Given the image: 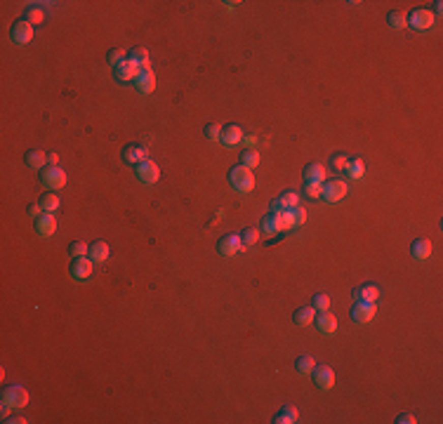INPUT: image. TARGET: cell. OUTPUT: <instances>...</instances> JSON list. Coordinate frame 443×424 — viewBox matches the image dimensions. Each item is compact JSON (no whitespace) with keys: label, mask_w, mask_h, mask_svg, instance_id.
I'll return each mask as SVG.
<instances>
[{"label":"cell","mask_w":443,"mask_h":424,"mask_svg":"<svg viewBox=\"0 0 443 424\" xmlns=\"http://www.w3.org/2000/svg\"><path fill=\"white\" fill-rule=\"evenodd\" d=\"M257 240H259V231H257V229H252V226H248V229H243V231H241V243H243L245 248H250V245H255Z\"/></svg>","instance_id":"f1b7e54d"},{"label":"cell","mask_w":443,"mask_h":424,"mask_svg":"<svg viewBox=\"0 0 443 424\" xmlns=\"http://www.w3.org/2000/svg\"><path fill=\"white\" fill-rule=\"evenodd\" d=\"M243 130L238 128V125H226V128H222V144H226V146H236V144H241L243 141Z\"/></svg>","instance_id":"2e32d148"},{"label":"cell","mask_w":443,"mask_h":424,"mask_svg":"<svg viewBox=\"0 0 443 424\" xmlns=\"http://www.w3.org/2000/svg\"><path fill=\"white\" fill-rule=\"evenodd\" d=\"M314 366H316V360L311 358V356H300V358L295 360V368H297V373H302V375L311 373V370H314Z\"/></svg>","instance_id":"f546056e"},{"label":"cell","mask_w":443,"mask_h":424,"mask_svg":"<svg viewBox=\"0 0 443 424\" xmlns=\"http://www.w3.org/2000/svg\"><path fill=\"white\" fill-rule=\"evenodd\" d=\"M347 163H349V158L344 154H335L333 158H330V165H333L335 170H344V167H347Z\"/></svg>","instance_id":"ab89813d"},{"label":"cell","mask_w":443,"mask_h":424,"mask_svg":"<svg viewBox=\"0 0 443 424\" xmlns=\"http://www.w3.org/2000/svg\"><path fill=\"white\" fill-rule=\"evenodd\" d=\"M347 196V184L342 179H330V181H323V191H321V198H326L328 203H340L342 198Z\"/></svg>","instance_id":"7a4b0ae2"},{"label":"cell","mask_w":443,"mask_h":424,"mask_svg":"<svg viewBox=\"0 0 443 424\" xmlns=\"http://www.w3.org/2000/svg\"><path fill=\"white\" fill-rule=\"evenodd\" d=\"M139 66L132 62V59H123L121 64L116 66V71H113V76H116V80L118 83H128V80H135L137 76H139Z\"/></svg>","instance_id":"52a82bcc"},{"label":"cell","mask_w":443,"mask_h":424,"mask_svg":"<svg viewBox=\"0 0 443 424\" xmlns=\"http://www.w3.org/2000/svg\"><path fill=\"white\" fill-rule=\"evenodd\" d=\"M3 403L10 405V408H24V405L28 403V393H26L24 386L12 384L3 391Z\"/></svg>","instance_id":"3957f363"},{"label":"cell","mask_w":443,"mask_h":424,"mask_svg":"<svg viewBox=\"0 0 443 424\" xmlns=\"http://www.w3.org/2000/svg\"><path fill=\"white\" fill-rule=\"evenodd\" d=\"M314 384L318 386V389H330V386L335 384V373H333V368H328V366H314Z\"/></svg>","instance_id":"ba28073f"},{"label":"cell","mask_w":443,"mask_h":424,"mask_svg":"<svg viewBox=\"0 0 443 424\" xmlns=\"http://www.w3.org/2000/svg\"><path fill=\"white\" fill-rule=\"evenodd\" d=\"M106 59H109V64H113V66H118L125 59V52L121 50V47H116V50H109V54H106Z\"/></svg>","instance_id":"f35d334b"},{"label":"cell","mask_w":443,"mask_h":424,"mask_svg":"<svg viewBox=\"0 0 443 424\" xmlns=\"http://www.w3.org/2000/svg\"><path fill=\"white\" fill-rule=\"evenodd\" d=\"M245 245L241 243V238L236 236V233H229V236H222L217 243V252L219 255H224V257H231V255H236V252H243Z\"/></svg>","instance_id":"5b68a950"},{"label":"cell","mask_w":443,"mask_h":424,"mask_svg":"<svg viewBox=\"0 0 443 424\" xmlns=\"http://www.w3.org/2000/svg\"><path fill=\"white\" fill-rule=\"evenodd\" d=\"M57 161H59V156H57V154L47 156V165H57Z\"/></svg>","instance_id":"ee69618b"},{"label":"cell","mask_w":443,"mask_h":424,"mask_svg":"<svg viewBox=\"0 0 443 424\" xmlns=\"http://www.w3.org/2000/svg\"><path fill=\"white\" fill-rule=\"evenodd\" d=\"M92 271H95V266H92L90 257H76L73 262H71V274H73V278H78V281L90 278Z\"/></svg>","instance_id":"30bf717a"},{"label":"cell","mask_w":443,"mask_h":424,"mask_svg":"<svg viewBox=\"0 0 443 424\" xmlns=\"http://www.w3.org/2000/svg\"><path fill=\"white\" fill-rule=\"evenodd\" d=\"M28 215L38 219L40 215H43V205H38V203H31V205H28Z\"/></svg>","instance_id":"b9f144b4"},{"label":"cell","mask_w":443,"mask_h":424,"mask_svg":"<svg viewBox=\"0 0 443 424\" xmlns=\"http://www.w3.org/2000/svg\"><path fill=\"white\" fill-rule=\"evenodd\" d=\"M375 314H377V307H375V302H353L351 307V318L356 323H368L373 321Z\"/></svg>","instance_id":"8992f818"},{"label":"cell","mask_w":443,"mask_h":424,"mask_svg":"<svg viewBox=\"0 0 443 424\" xmlns=\"http://www.w3.org/2000/svg\"><path fill=\"white\" fill-rule=\"evenodd\" d=\"M43 184H45L47 189H62L66 184V172L62 170V167L57 165H47L45 170H43Z\"/></svg>","instance_id":"277c9868"},{"label":"cell","mask_w":443,"mask_h":424,"mask_svg":"<svg viewBox=\"0 0 443 424\" xmlns=\"http://www.w3.org/2000/svg\"><path fill=\"white\" fill-rule=\"evenodd\" d=\"M243 139H245V144H255V141H257V137H255V135H245Z\"/></svg>","instance_id":"f6af8a7d"},{"label":"cell","mask_w":443,"mask_h":424,"mask_svg":"<svg viewBox=\"0 0 443 424\" xmlns=\"http://www.w3.org/2000/svg\"><path fill=\"white\" fill-rule=\"evenodd\" d=\"M135 174H137V179L144 181V184H154V181L158 179V174H161V172H158V165H156L154 161H149V158H146L144 163H139V165H137V172Z\"/></svg>","instance_id":"8fae6325"},{"label":"cell","mask_w":443,"mask_h":424,"mask_svg":"<svg viewBox=\"0 0 443 424\" xmlns=\"http://www.w3.org/2000/svg\"><path fill=\"white\" fill-rule=\"evenodd\" d=\"M5 422H17V424H24L26 419H24V417H10V419H5Z\"/></svg>","instance_id":"bcb514c9"},{"label":"cell","mask_w":443,"mask_h":424,"mask_svg":"<svg viewBox=\"0 0 443 424\" xmlns=\"http://www.w3.org/2000/svg\"><path fill=\"white\" fill-rule=\"evenodd\" d=\"M36 229H38L40 236H52L57 231V219L52 212H43L38 219H36Z\"/></svg>","instance_id":"5bb4252c"},{"label":"cell","mask_w":443,"mask_h":424,"mask_svg":"<svg viewBox=\"0 0 443 424\" xmlns=\"http://www.w3.org/2000/svg\"><path fill=\"white\" fill-rule=\"evenodd\" d=\"M304 179L323 184V181H326V167H323L321 163H309V165L304 167Z\"/></svg>","instance_id":"e0dca14e"},{"label":"cell","mask_w":443,"mask_h":424,"mask_svg":"<svg viewBox=\"0 0 443 424\" xmlns=\"http://www.w3.org/2000/svg\"><path fill=\"white\" fill-rule=\"evenodd\" d=\"M146 148L144 146H125L123 148V158H125V163H144L146 161Z\"/></svg>","instance_id":"ac0fdd59"},{"label":"cell","mask_w":443,"mask_h":424,"mask_svg":"<svg viewBox=\"0 0 443 424\" xmlns=\"http://www.w3.org/2000/svg\"><path fill=\"white\" fill-rule=\"evenodd\" d=\"M130 59H132L139 69H149V52L144 50V47H135V50L130 52Z\"/></svg>","instance_id":"4316f807"},{"label":"cell","mask_w":443,"mask_h":424,"mask_svg":"<svg viewBox=\"0 0 443 424\" xmlns=\"http://www.w3.org/2000/svg\"><path fill=\"white\" fill-rule=\"evenodd\" d=\"M314 316H316V311H314V307H302V309H297L295 311V323L297 325H311V321H314Z\"/></svg>","instance_id":"603a6c76"},{"label":"cell","mask_w":443,"mask_h":424,"mask_svg":"<svg viewBox=\"0 0 443 424\" xmlns=\"http://www.w3.org/2000/svg\"><path fill=\"white\" fill-rule=\"evenodd\" d=\"M109 245L104 243V240H97V243L90 245V259L92 262H106L109 259Z\"/></svg>","instance_id":"44dd1931"},{"label":"cell","mask_w":443,"mask_h":424,"mask_svg":"<svg viewBox=\"0 0 443 424\" xmlns=\"http://www.w3.org/2000/svg\"><path fill=\"white\" fill-rule=\"evenodd\" d=\"M205 137L210 141H217V139H222V128H219L217 123H210L205 128Z\"/></svg>","instance_id":"74e56055"},{"label":"cell","mask_w":443,"mask_h":424,"mask_svg":"<svg viewBox=\"0 0 443 424\" xmlns=\"http://www.w3.org/2000/svg\"><path fill=\"white\" fill-rule=\"evenodd\" d=\"M321 191H323V184H318V181H307L304 184V193L309 198H321Z\"/></svg>","instance_id":"e575fe53"},{"label":"cell","mask_w":443,"mask_h":424,"mask_svg":"<svg viewBox=\"0 0 443 424\" xmlns=\"http://www.w3.org/2000/svg\"><path fill=\"white\" fill-rule=\"evenodd\" d=\"M344 170L349 172V177H351V179H361V177H363V172H366V165H363V161H361V158H353V161L347 163V167H344Z\"/></svg>","instance_id":"d4e9b609"},{"label":"cell","mask_w":443,"mask_h":424,"mask_svg":"<svg viewBox=\"0 0 443 424\" xmlns=\"http://www.w3.org/2000/svg\"><path fill=\"white\" fill-rule=\"evenodd\" d=\"M26 19H28V24H43L45 21V12L40 7H28L26 10Z\"/></svg>","instance_id":"d6a6232c"},{"label":"cell","mask_w":443,"mask_h":424,"mask_svg":"<svg viewBox=\"0 0 443 424\" xmlns=\"http://www.w3.org/2000/svg\"><path fill=\"white\" fill-rule=\"evenodd\" d=\"M316 325H318V330L326 335H333L335 330H337V318H335L333 314H328V311H321V316L316 318Z\"/></svg>","instance_id":"d6986e66"},{"label":"cell","mask_w":443,"mask_h":424,"mask_svg":"<svg viewBox=\"0 0 443 424\" xmlns=\"http://www.w3.org/2000/svg\"><path fill=\"white\" fill-rule=\"evenodd\" d=\"M377 297H379V288H377V285L366 283V285L356 288V292H353V302H377Z\"/></svg>","instance_id":"9a60e30c"},{"label":"cell","mask_w":443,"mask_h":424,"mask_svg":"<svg viewBox=\"0 0 443 424\" xmlns=\"http://www.w3.org/2000/svg\"><path fill=\"white\" fill-rule=\"evenodd\" d=\"M276 200H278V205H281L283 210H290V207H297V205H300V193L285 191L281 198H276Z\"/></svg>","instance_id":"cb8c5ba5"},{"label":"cell","mask_w":443,"mask_h":424,"mask_svg":"<svg viewBox=\"0 0 443 424\" xmlns=\"http://www.w3.org/2000/svg\"><path fill=\"white\" fill-rule=\"evenodd\" d=\"M290 215H292V222H295V226H302L304 222H307V210H304L302 205L290 207Z\"/></svg>","instance_id":"8d00e7d4"},{"label":"cell","mask_w":443,"mask_h":424,"mask_svg":"<svg viewBox=\"0 0 443 424\" xmlns=\"http://www.w3.org/2000/svg\"><path fill=\"white\" fill-rule=\"evenodd\" d=\"M26 163H28L31 167H43L47 163V156L43 154V151H38V148H33V151L26 154Z\"/></svg>","instance_id":"83f0119b"},{"label":"cell","mask_w":443,"mask_h":424,"mask_svg":"<svg viewBox=\"0 0 443 424\" xmlns=\"http://www.w3.org/2000/svg\"><path fill=\"white\" fill-rule=\"evenodd\" d=\"M262 231H267V233L281 231V222H278V215H276V212H271V215H267V217L262 219Z\"/></svg>","instance_id":"484cf974"},{"label":"cell","mask_w":443,"mask_h":424,"mask_svg":"<svg viewBox=\"0 0 443 424\" xmlns=\"http://www.w3.org/2000/svg\"><path fill=\"white\" fill-rule=\"evenodd\" d=\"M297 419H300L297 408H292V405H283L281 412L274 417V422H276V424H292V422H297Z\"/></svg>","instance_id":"ffe728a7"},{"label":"cell","mask_w":443,"mask_h":424,"mask_svg":"<svg viewBox=\"0 0 443 424\" xmlns=\"http://www.w3.org/2000/svg\"><path fill=\"white\" fill-rule=\"evenodd\" d=\"M10 36H12V40L17 45H26V43L33 40V26L28 24V21H17V24L12 26Z\"/></svg>","instance_id":"9c48e42d"},{"label":"cell","mask_w":443,"mask_h":424,"mask_svg":"<svg viewBox=\"0 0 443 424\" xmlns=\"http://www.w3.org/2000/svg\"><path fill=\"white\" fill-rule=\"evenodd\" d=\"M434 12L431 10H415V12L410 14V26L412 28H418V31H424V28H431L434 26Z\"/></svg>","instance_id":"7c38bea8"},{"label":"cell","mask_w":443,"mask_h":424,"mask_svg":"<svg viewBox=\"0 0 443 424\" xmlns=\"http://www.w3.org/2000/svg\"><path fill=\"white\" fill-rule=\"evenodd\" d=\"M396 422L398 424H415V417H412V415H408V412H403V415H398Z\"/></svg>","instance_id":"7bdbcfd3"},{"label":"cell","mask_w":443,"mask_h":424,"mask_svg":"<svg viewBox=\"0 0 443 424\" xmlns=\"http://www.w3.org/2000/svg\"><path fill=\"white\" fill-rule=\"evenodd\" d=\"M40 205H43V210L45 212H54L59 207V196L57 193H45L43 200H40Z\"/></svg>","instance_id":"1f68e13d"},{"label":"cell","mask_w":443,"mask_h":424,"mask_svg":"<svg viewBox=\"0 0 443 424\" xmlns=\"http://www.w3.org/2000/svg\"><path fill=\"white\" fill-rule=\"evenodd\" d=\"M410 252H412V257L415 259H427L431 255V243L429 240H415V243H412V248H410Z\"/></svg>","instance_id":"7402d4cb"},{"label":"cell","mask_w":443,"mask_h":424,"mask_svg":"<svg viewBox=\"0 0 443 424\" xmlns=\"http://www.w3.org/2000/svg\"><path fill=\"white\" fill-rule=\"evenodd\" d=\"M87 252H90V248H87L85 243H80V240H78V243H71V248H69V255L73 259H76V257H85Z\"/></svg>","instance_id":"d590c367"},{"label":"cell","mask_w":443,"mask_h":424,"mask_svg":"<svg viewBox=\"0 0 443 424\" xmlns=\"http://www.w3.org/2000/svg\"><path fill=\"white\" fill-rule=\"evenodd\" d=\"M387 21H389V26H394V28H403V26L408 24V19H405L403 12H389Z\"/></svg>","instance_id":"836d02e7"},{"label":"cell","mask_w":443,"mask_h":424,"mask_svg":"<svg viewBox=\"0 0 443 424\" xmlns=\"http://www.w3.org/2000/svg\"><path fill=\"white\" fill-rule=\"evenodd\" d=\"M135 85H137V90H139L141 95H151V92H154V87H156L154 71H151V69H141L139 76L135 78Z\"/></svg>","instance_id":"4fadbf2b"},{"label":"cell","mask_w":443,"mask_h":424,"mask_svg":"<svg viewBox=\"0 0 443 424\" xmlns=\"http://www.w3.org/2000/svg\"><path fill=\"white\" fill-rule=\"evenodd\" d=\"M241 165H245V167H255V165H259V154L257 151H252V148H248V151H243L241 154Z\"/></svg>","instance_id":"4dcf8cb0"},{"label":"cell","mask_w":443,"mask_h":424,"mask_svg":"<svg viewBox=\"0 0 443 424\" xmlns=\"http://www.w3.org/2000/svg\"><path fill=\"white\" fill-rule=\"evenodd\" d=\"M314 307L318 309V311H328V307H330V297L328 295H314Z\"/></svg>","instance_id":"60d3db41"},{"label":"cell","mask_w":443,"mask_h":424,"mask_svg":"<svg viewBox=\"0 0 443 424\" xmlns=\"http://www.w3.org/2000/svg\"><path fill=\"white\" fill-rule=\"evenodd\" d=\"M229 179H231V187L241 193L252 191V187H255V174H252L250 167H245V165L233 167L231 172H229Z\"/></svg>","instance_id":"6da1fadb"}]
</instances>
